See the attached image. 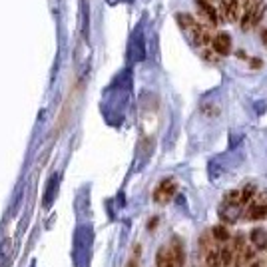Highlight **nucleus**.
Instances as JSON below:
<instances>
[{
	"label": "nucleus",
	"mask_w": 267,
	"mask_h": 267,
	"mask_svg": "<svg viewBox=\"0 0 267 267\" xmlns=\"http://www.w3.org/2000/svg\"><path fill=\"white\" fill-rule=\"evenodd\" d=\"M196 8L199 20L208 26H219L225 20V18H221V12L215 8L212 0H196Z\"/></svg>",
	"instance_id": "nucleus-1"
},
{
	"label": "nucleus",
	"mask_w": 267,
	"mask_h": 267,
	"mask_svg": "<svg viewBox=\"0 0 267 267\" xmlns=\"http://www.w3.org/2000/svg\"><path fill=\"white\" fill-rule=\"evenodd\" d=\"M219 12L228 22H237L241 18V0H219Z\"/></svg>",
	"instance_id": "nucleus-2"
},
{
	"label": "nucleus",
	"mask_w": 267,
	"mask_h": 267,
	"mask_svg": "<svg viewBox=\"0 0 267 267\" xmlns=\"http://www.w3.org/2000/svg\"><path fill=\"white\" fill-rule=\"evenodd\" d=\"M241 208L237 206V201H223L219 208V217L223 223H235L239 219Z\"/></svg>",
	"instance_id": "nucleus-3"
},
{
	"label": "nucleus",
	"mask_w": 267,
	"mask_h": 267,
	"mask_svg": "<svg viewBox=\"0 0 267 267\" xmlns=\"http://www.w3.org/2000/svg\"><path fill=\"white\" fill-rule=\"evenodd\" d=\"M212 48L219 56H228V54L232 52V36L228 34V32H217V34H214Z\"/></svg>",
	"instance_id": "nucleus-4"
},
{
	"label": "nucleus",
	"mask_w": 267,
	"mask_h": 267,
	"mask_svg": "<svg viewBox=\"0 0 267 267\" xmlns=\"http://www.w3.org/2000/svg\"><path fill=\"white\" fill-rule=\"evenodd\" d=\"M174 194H176V181H174V179H163L160 186H158V190L154 192V199H156L158 203H163V201H168Z\"/></svg>",
	"instance_id": "nucleus-5"
},
{
	"label": "nucleus",
	"mask_w": 267,
	"mask_h": 267,
	"mask_svg": "<svg viewBox=\"0 0 267 267\" xmlns=\"http://www.w3.org/2000/svg\"><path fill=\"white\" fill-rule=\"evenodd\" d=\"M156 267H178L176 265V259H174V253L172 248H160L156 253Z\"/></svg>",
	"instance_id": "nucleus-6"
},
{
	"label": "nucleus",
	"mask_w": 267,
	"mask_h": 267,
	"mask_svg": "<svg viewBox=\"0 0 267 267\" xmlns=\"http://www.w3.org/2000/svg\"><path fill=\"white\" fill-rule=\"evenodd\" d=\"M251 239V245H255L257 250H267V233L265 230H261V228H255L250 235Z\"/></svg>",
	"instance_id": "nucleus-7"
},
{
	"label": "nucleus",
	"mask_w": 267,
	"mask_h": 267,
	"mask_svg": "<svg viewBox=\"0 0 267 267\" xmlns=\"http://www.w3.org/2000/svg\"><path fill=\"white\" fill-rule=\"evenodd\" d=\"M248 217L250 219H265L267 217V203H251L248 210Z\"/></svg>",
	"instance_id": "nucleus-8"
},
{
	"label": "nucleus",
	"mask_w": 267,
	"mask_h": 267,
	"mask_svg": "<svg viewBox=\"0 0 267 267\" xmlns=\"http://www.w3.org/2000/svg\"><path fill=\"white\" fill-rule=\"evenodd\" d=\"M212 235H214L215 241H221V243H228L232 239V233L228 232L225 225H215L214 230H212Z\"/></svg>",
	"instance_id": "nucleus-9"
},
{
	"label": "nucleus",
	"mask_w": 267,
	"mask_h": 267,
	"mask_svg": "<svg viewBox=\"0 0 267 267\" xmlns=\"http://www.w3.org/2000/svg\"><path fill=\"white\" fill-rule=\"evenodd\" d=\"M206 267H223L221 263V253L217 250H210L206 253Z\"/></svg>",
	"instance_id": "nucleus-10"
},
{
	"label": "nucleus",
	"mask_w": 267,
	"mask_h": 267,
	"mask_svg": "<svg viewBox=\"0 0 267 267\" xmlns=\"http://www.w3.org/2000/svg\"><path fill=\"white\" fill-rule=\"evenodd\" d=\"M219 253H221V263H223V267H230L233 263V248L232 245H223L221 250H219Z\"/></svg>",
	"instance_id": "nucleus-11"
},
{
	"label": "nucleus",
	"mask_w": 267,
	"mask_h": 267,
	"mask_svg": "<svg viewBox=\"0 0 267 267\" xmlns=\"http://www.w3.org/2000/svg\"><path fill=\"white\" fill-rule=\"evenodd\" d=\"M253 194H255V188H253V186H245V190L241 192V197H239V201H241V203H248L251 197H253Z\"/></svg>",
	"instance_id": "nucleus-12"
},
{
	"label": "nucleus",
	"mask_w": 267,
	"mask_h": 267,
	"mask_svg": "<svg viewBox=\"0 0 267 267\" xmlns=\"http://www.w3.org/2000/svg\"><path fill=\"white\" fill-rule=\"evenodd\" d=\"M239 197H241V194H239L237 190H233V192H228V194H225V201H239Z\"/></svg>",
	"instance_id": "nucleus-13"
},
{
	"label": "nucleus",
	"mask_w": 267,
	"mask_h": 267,
	"mask_svg": "<svg viewBox=\"0 0 267 267\" xmlns=\"http://www.w3.org/2000/svg\"><path fill=\"white\" fill-rule=\"evenodd\" d=\"M261 42H263V46L267 48V28H263V30H261Z\"/></svg>",
	"instance_id": "nucleus-14"
},
{
	"label": "nucleus",
	"mask_w": 267,
	"mask_h": 267,
	"mask_svg": "<svg viewBox=\"0 0 267 267\" xmlns=\"http://www.w3.org/2000/svg\"><path fill=\"white\" fill-rule=\"evenodd\" d=\"M248 267H261V261H257V259H255V261H251Z\"/></svg>",
	"instance_id": "nucleus-15"
},
{
	"label": "nucleus",
	"mask_w": 267,
	"mask_h": 267,
	"mask_svg": "<svg viewBox=\"0 0 267 267\" xmlns=\"http://www.w3.org/2000/svg\"><path fill=\"white\" fill-rule=\"evenodd\" d=\"M212 2H214V0H212Z\"/></svg>",
	"instance_id": "nucleus-16"
}]
</instances>
